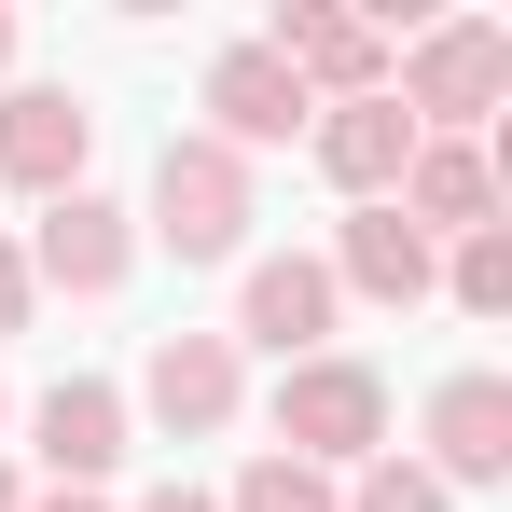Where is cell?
Wrapping results in <instances>:
<instances>
[{"label":"cell","instance_id":"1","mask_svg":"<svg viewBox=\"0 0 512 512\" xmlns=\"http://www.w3.org/2000/svg\"><path fill=\"white\" fill-rule=\"evenodd\" d=\"M250 153H222L208 125H180L167 153H153V208H139V236L153 250H180V263H236L250 250Z\"/></svg>","mask_w":512,"mask_h":512},{"label":"cell","instance_id":"2","mask_svg":"<svg viewBox=\"0 0 512 512\" xmlns=\"http://www.w3.org/2000/svg\"><path fill=\"white\" fill-rule=\"evenodd\" d=\"M388 111H402L416 139H471L485 111H512V28H499V14H443V28H416Z\"/></svg>","mask_w":512,"mask_h":512},{"label":"cell","instance_id":"3","mask_svg":"<svg viewBox=\"0 0 512 512\" xmlns=\"http://www.w3.org/2000/svg\"><path fill=\"white\" fill-rule=\"evenodd\" d=\"M277 457H305V471H360V457H388V374L374 360H291L277 374Z\"/></svg>","mask_w":512,"mask_h":512},{"label":"cell","instance_id":"4","mask_svg":"<svg viewBox=\"0 0 512 512\" xmlns=\"http://www.w3.org/2000/svg\"><path fill=\"white\" fill-rule=\"evenodd\" d=\"M236 402H250V360H236L222 333H153V360H139V416L167 429V443L236 429Z\"/></svg>","mask_w":512,"mask_h":512},{"label":"cell","instance_id":"5","mask_svg":"<svg viewBox=\"0 0 512 512\" xmlns=\"http://www.w3.org/2000/svg\"><path fill=\"white\" fill-rule=\"evenodd\" d=\"M346 319V291H333V263L319 250H263L250 277H236V333L222 346H277V360H319Z\"/></svg>","mask_w":512,"mask_h":512},{"label":"cell","instance_id":"6","mask_svg":"<svg viewBox=\"0 0 512 512\" xmlns=\"http://www.w3.org/2000/svg\"><path fill=\"white\" fill-rule=\"evenodd\" d=\"M263 42H277V70L319 97V111H333V97H388V28L346 14V0H291Z\"/></svg>","mask_w":512,"mask_h":512},{"label":"cell","instance_id":"7","mask_svg":"<svg viewBox=\"0 0 512 512\" xmlns=\"http://www.w3.org/2000/svg\"><path fill=\"white\" fill-rule=\"evenodd\" d=\"M84 153H97V111L70 84H14L0 97V180H14V194H42V208L84 194Z\"/></svg>","mask_w":512,"mask_h":512},{"label":"cell","instance_id":"8","mask_svg":"<svg viewBox=\"0 0 512 512\" xmlns=\"http://www.w3.org/2000/svg\"><path fill=\"white\" fill-rule=\"evenodd\" d=\"M319 125V97L277 70V42H222L208 56V139L222 153H277V139H305Z\"/></svg>","mask_w":512,"mask_h":512},{"label":"cell","instance_id":"9","mask_svg":"<svg viewBox=\"0 0 512 512\" xmlns=\"http://www.w3.org/2000/svg\"><path fill=\"white\" fill-rule=\"evenodd\" d=\"M125 263H139V208H111V194H56L42 208V236H28V291H125Z\"/></svg>","mask_w":512,"mask_h":512},{"label":"cell","instance_id":"10","mask_svg":"<svg viewBox=\"0 0 512 512\" xmlns=\"http://www.w3.org/2000/svg\"><path fill=\"white\" fill-rule=\"evenodd\" d=\"M416 471L443 499H457V485H499L512 471V374H443V388H429V457Z\"/></svg>","mask_w":512,"mask_h":512},{"label":"cell","instance_id":"11","mask_svg":"<svg viewBox=\"0 0 512 512\" xmlns=\"http://www.w3.org/2000/svg\"><path fill=\"white\" fill-rule=\"evenodd\" d=\"M319 263H333L346 305H429V291H443V250H429L402 208H346V236H333Z\"/></svg>","mask_w":512,"mask_h":512},{"label":"cell","instance_id":"12","mask_svg":"<svg viewBox=\"0 0 512 512\" xmlns=\"http://www.w3.org/2000/svg\"><path fill=\"white\" fill-rule=\"evenodd\" d=\"M305 139H319V180H333L346 208H388V194H402V167H416V125H402L388 97H333Z\"/></svg>","mask_w":512,"mask_h":512},{"label":"cell","instance_id":"13","mask_svg":"<svg viewBox=\"0 0 512 512\" xmlns=\"http://www.w3.org/2000/svg\"><path fill=\"white\" fill-rule=\"evenodd\" d=\"M388 208L416 222L429 250H443V236H485V222H499V153H485V139H416V167H402Z\"/></svg>","mask_w":512,"mask_h":512},{"label":"cell","instance_id":"14","mask_svg":"<svg viewBox=\"0 0 512 512\" xmlns=\"http://www.w3.org/2000/svg\"><path fill=\"white\" fill-rule=\"evenodd\" d=\"M42 471H56V485H111V457H125V388H111V374H70V388H42Z\"/></svg>","mask_w":512,"mask_h":512},{"label":"cell","instance_id":"15","mask_svg":"<svg viewBox=\"0 0 512 512\" xmlns=\"http://www.w3.org/2000/svg\"><path fill=\"white\" fill-rule=\"evenodd\" d=\"M222 512H346V485L333 471H305V457H277V443H263L250 471H236V499Z\"/></svg>","mask_w":512,"mask_h":512},{"label":"cell","instance_id":"16","mask_svg":"<svg viewBox=\"0 0 512 512\" xmlns=\"http://www.w3.org/2000/svg\"><path fill=\"white\" fill-rule=\"evenodd\" d=\"M443 291H457L471 319H512V222H485V236H457V250H443Z\"/></svg>","mask_w":512,"mask_h":512},{"label":"cell","instance_id":"17","mask_svg":"<svg viewBox=\"0 0 512 512\" xmlns=\"http://www.w3.org/2000/svg\"><path fill=\"white\" fill-rule=\"evenodd\" d=\"M346 512H457V499H443V485H429L416 457L388 443V457H360V485H346Z\"/></svg>","mask_w":512,"mask_h":512},{"label":"cell","instance_id":"18","mask_svg":"<svg viewBox=\"0 0 512 512\" xmlns=\"http://www.w3.org/2000/svg\"><path fill=\"white\" fill-rule=\"evenodd\" d=\"M28 305H42V291H28V250L0 236V333H28Z\"/></svg>","mask_w":512,"mask_h":512},{"label":"cell","instance_id":"19","mask_svg":"<svg viewBox=\"0 0 512 512\" xmlns=\"http://www.w3.org/2000/svg\"><path fill=\"white\" fill-rule=\"evenodd\" d=\"M139 512H222V499H208V485H153Z\"/></svg>","mask_w":512,"mask_h":512},{"label":"cell","instance_id":"20","mask_svg":"<svg viewBox=\"0 0 512 512\" xmlns=\"http://www.w3.org/2000/svg\"><path fill=\"white\" fill-rule=\"evenodd\" d=\"M28 512H111V499H84V485H56V499H28Z\"/></svg>","mask_w":512,"mask_h":512},{"label":"cell","instance_id":"21","mask_svg":"<svg viewBox=\"0 0 512 512\" xmlns=\"http://www.w3.org/2000/svg\"><path fill=\"white\" fill-rule=\"evenodd\" d=\"M0 512H28V485H14V471H0Z\"/></svg>","mask_w":512,"mask_h":512},{"label":"cell","instance_id":"22","mask_svg":"<svg viewBox=\"0 0 512 512\" xmlns=\"http://www.w3.org/2000/svg\"><path fill=\"white\" fill-rule=\"evenodd\" d=\"M0 70H14V14H0Z\"/></svg>","mask_w":512,"mask_h":512}]
</instances>
